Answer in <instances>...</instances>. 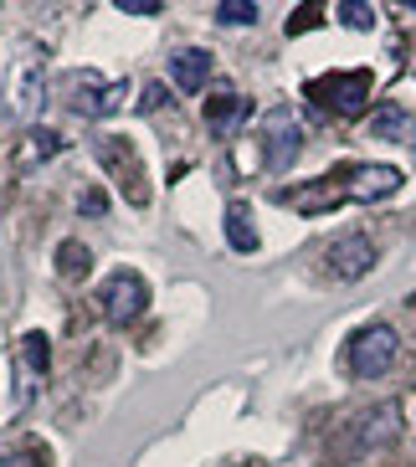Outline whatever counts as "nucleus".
<instances>
[{
    "label": "nucleus",
    "instance_id": "10",
    "mask_svg": "<svg viewBox=\"0 0 416 467\" xmlns=\"http://www.w3.org/2000/svg\"><path fill=\"white\" fill-rule=\"evenodd\" d=\"M247 119H252V98H242V93L206 98V124H211V134H216V139H232Z\"/></svg>",
    "mask_w": 416,
    "mask_h": 467
},
{
    "label": "nucleus",
    "instance_id": "13",
    "mask_svg": "<svg viewBox=\"0 0 416 467\" xmlns=\"http://www.w3.org/2000/svg\"><path fill=\"white\" fill-rule=\"evenodd\" d=\"M62 150V139L52 134V129H31V134H21L16 139V154H11V165L26 175V170H36V165H47L52 154Z\"/></svg>",
    "mask_w": 416,
    "mask_h": 467
},
{
    "label": "nucleus",
    "instance_id": "1",
    "mask_svg": "<svg viewBox=\"0 0 416 467\" xmlns=\"http://www.w3.org/2000/svg\"><path fill=\"white\" fill-rule=\"evenodd\" d=\"M93 160H98V170L113 180V191L124 195L134 211L150 206V180H144V160H139L134 139H124V134H98V139H93Z\"/></svg>",
    "mask_w": 416,
    "mask_h": 467
},
{
    "label": "nucleus",
    "instance_id": "18",
    "mask_svg": "<svg viewBox=\"0 0 416 467\" xmlns=\"http://www.w3.org/2000/svg\"><path fill=\"white\" fill-rule=\"evenodd\" d=\"M16 355H21V370L26 375H47V365H52V339H47L42 329H31Z\"/></svg>",
    "mask_w": 416,
    "mask_h": 467
},
{
    "label": "nucleus",
    "instance_id": "4",
    "mask_svg": "<svg viewBox=\"0 0 416 467\" xmlns=\"http://www.w3.org/2000/svg\"><path fill=\"white\" fill-rule=\"evenodd\" d=\"M150 308V283L139 273H113L103 277V288H98V314H103V324H113V329H129L139 314Z\"/></svg>",
    "mask_w": 416,
    "mask_h": 467
},
{
    "label": "nucleus",
    "instance_id": "21",
    "mask_svg": "<svg viewBox=\"0 0 416 467\" xmlns=\"http://www.w3.org/2000/svg\"><path fill=\"white\" fill-rule=\"evenodd\" d=\"M170 103V88L165 83H144V93H139V113H160Z\"/></svg>",
    "mask_w": 416,
    "mask_h": 467
},
{
    "label": "nucleus",
    "instance_id": "16",
    "mask_svg": "<svg viewBox=\"0 0 416 467\" xmlns=\"http://www.w3.org/2000/svg\"><path fill=\"white\" fill-rule=\"evenodd\" d=\"M124 98H129V83H109V88H98V93H88L83 103H72V109L88 113V119H103V113L124 109Z\"/></svg>",
    "mask_w": 416,
    "mask_h": 467
},
{
    "label": "nucleus",
    "instance_id": "23",
    "mask_svg": "<svg viewBox=\"0 0 416 467\" xmlns=\"http://www.w3.org/2000/svg\"><path fill=\"white\" fill-rule=\"evenodd\" d=\"M78 211H83V216H103V211H109V195H103V191H83Z\"/></svg>",
    "mask_w": 416,
    "mask_h": 467
},
{
    "label": "nucleus",
    "instance_id": "14",
    "mask_svg": "<svg viewBox=\"0 0 416 467\" xmlns=\"http://www.w3.org/2000/svg\"><path fill=\"white\" fill-rule=\"evenodd\" d=\"M375 139H390V144H416V119L401 109V103H386V109L370 119Z\"/></svg>",
    "mask_w": 416,
    "mask_h": 467
},
{
    "label": "nucleus",
    "instance_id": "11",
    "mask_svg": "<svg viewBox=\"0 0 416 467\" xmlns=\"http://www.w3.org/2000/svg\"><path fill=\"white\" fill-rule=\"evenodd\" d=\"M277 201H283V206H293V211H334L339 201H345L339 170H334V175H324L319 185H304V191H283Z\"/></svg>",
    "mask_w": 416,
    "mask_h": 467
},
{
    "label": "nucleus",
    "instance_id": "12",
    "mask_svg": "<svg viewBox=\"0 0 416 467\" xmlns=\"http://www.w3.org/2000/svg\"><path fill=\"white\" fill-rule=\"evenodd\" d=\"M170 78H175V88L181 93H201L211 78V52H201V47H185V52L170 57Z\"/></svg>",
    "mask_w": 416,
    "mask_h": 467
},
{
    "label": "nucleus",
    "instance_id": "6",
    "mask_svg": "<svg viewBox=\"0 0 416 467\" xmlns=\"http://www.w3.org/2000/svg\"><path fill=\"white\" fill-rule=\"evenodd\" d=\"M396 349H401L396 329L390 324H370V329H360L349 339V370L360 375V380H375V375H386L396 365Z\"/></svg>",
    "mask_w": 416,
    "mask_h": 467
},
{
    "label": "nucleus",
    "instance_id": "5",
    "mask_svg": "<svg viewBox=\"0 0 416 467\" xmlns=\"http://www.w3.org/2000/svg\"><path fill=\"white\" fill-rule=\"evenodd\" d=\"M263 165L273 170V175H283V170L298 160V150H304V124H298V113L293 109H273L263 119Z\"/></svg>",
    "mask_w": 416,
    "mask_h": 467
},
{
    "label": "nucleus",
    "instance_id": "24",
    "mask_svg": "<svg viewBox=\"0 0 416 467\" xmlns=\"http://www.w3.org/2000/svg\"><path fill=\"white\" fill-rule=\"evenodd\" d=\"M124 16H160V0H119Z\"/></svg>",
    "mask_w": 416,
    "mask_h": 467
},
{
    "label": "nucleus",
    "instance_id": "19",
    "mask_svg": "<svg viewBox=\"0 0 416 467\" xmlns=\"http://www.w3.org/2000/svg\"><path fill=\"white\" fill-rule=\"evenodd\" d=\"M216 21H222V26H252V21H257V5H252V0H222V5H216Z\"/></svg>",
    "mask_w": 416,
    "mask_h": 467
},
{
    "label": "nucleus",
    "instance_id": "15",
    "mask_svg": "<svg viewBox=\"0 0 416 467\" xmlns=\"http://www.w3.org/2000/svg\"><path fill=\"white\" fill-rule=\"evenodd\" d=\"M226 242H232V252H257L263 247V236H257V226H252V211L242 206V201L226 206Z\"/></svg>",
    "mask_w": 416,
    "mask_h": 467
},
{
    "label": "nucleus",
    "instance_id": "7",
    "mask_svg": "<svg viewBox=\"0 0 416 467\" xmlns=\"http://www.w3.org/2000/svg\"><path fill=\"white\" fill-rule=\"evenodd\" d=\"M319 262H324V273H329L334 283H360V277L375 267V247H370V236L345 232L319 252Z\"/></svg>",
    "mask_w": 416,
    "mask_h": 467
},
{
    "label": "nucleus",
    "instance_id": "8",
    "mask_svg": "<svg viewBox=\"0 0 416 467\" xmlns=\"http://www.w3.org/2000/svg\"><path fill=\"white\" fill-rule=\"evenodd\" d=\"M339 185H345V201L375 206V201H386V195L401 191V170H390V165H349V170H339Z\"/></svg>",
    "mask_w": 416,
    "mask_h": 467
},
{
    "label": "nucleus",
    "instance_id": "22",
    "mask_svg": "<svg viewBox=\"0 0 416 467\" xmlns=\"http://www.w3.org/2000/svg\"><path fill=\"white\" fill-rule=\"evenodd\" d=\"M314 26H319V5H298L293 21H288V36H304V31H314Z\"/></svg>",
    "mask_w": 416,
    "mask_h": 467
},
{
    "label": "nucleus",
    "instance_id": "17",
    "mask_svg": "<svg viewBox=\"0 0 416 467\" xmlns=\"http://www.w3.org/2000/svg\"><path fill=\"white\" fill-rule=\"evenodd\" d=\"M57 273L68 277V283H83V277L93 273V252H88L83 242H62V247H57Z\"/></svg>",
    "mask_w": 416,
    "mask_h": 467
},
{
    "label": "nucleus",
    "instance_id": "3",
    "mask_svg": "<svg viewBox=\"0 0 416 467\" xmlns=\"http://www.w3.org/2000/svg\"><path fill=\"white\" fill-rule=\"evenodd\" d=\"M370 88H375L370 72H365V67H349V72H324V78H314L304 93L314 98L319 109L355 119V113H365V103H370Z\"/></svg>",
    "mask_w": 416,
    "mask_h": 467
},
{
    "label": "nucleus",
    "instance_id": "20",
    "mask_svg": "<svg viewBox=\"0 0 416 467\" xmlns=\"http://www.w3.org/2000/svg\"><path fill=\"white\" fill-rule=\"evenodd\" d=\"M339 21H345L349 31H370L375 26V11L365 5V0H345V5H339Z\"/></svg>",
    "mask_w": 416,
    "mask_h": 467
},
{
    "label": "nucleus",
    "instance_id": "2",
    "mask_svg": "<svg viewBox=\"0 0 416 467\" xmlns=\"http://www.w3.org/2000/svg\"><path fill=\"white\" fill-rule=\"evenodd\" d=\"M42 103H47V52L42 42H16L11 62H5V109L16 119H31Z\"/></svg>",
    "mask_w": 416,
    "mask_h": 467
},
{
    "label": "nucleus",
    "instance_id": "9",
    "mask_svg": "<svg viewBox=\"0 0 416 467\" xmlns=\"http://www.w3.org/2000/svg\"><path fill=\"white\" fill-rule=\"evenodd\" d=\"M396 431H401V411H396V406H370V411L355 416L345 447L349 452H375V447L396 441Z\"/></svg>",
    "mask_w": 416,
    "mask_h": 467
}]
</instances>
